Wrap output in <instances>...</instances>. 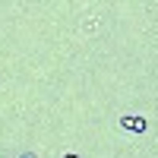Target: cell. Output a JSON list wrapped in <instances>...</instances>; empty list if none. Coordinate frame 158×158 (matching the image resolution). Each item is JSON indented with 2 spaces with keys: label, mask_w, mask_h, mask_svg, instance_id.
<instances>
[{
  "label": "cell",
  "mask_w": 158,
  "mask_h": 158,
  "mask_svg": "<svg viewBox=\"0 0 158 158\" xmlns=\"http://www.w3.org/2000/svg\"><path fill=\"white\" fill-rule=\"evenodd\" d=\"M117 127H120V130H127V133H139V136H142V133L149 130V120H146L142 114H120Z\"/></svg>",
  "instance_id": "cell-1"
},
{
  "label": "cell",
  "mask_w": 158,
  "mask_h": 158,
  "mask_svg": "<svg viewBox=\"0 0 158 158\" xmlns=\"http://www.w3.org/2000/svg\"><path fill=\"white\" fill-rule=\"evenodd\" d=\"M19 158H38V155H35V152H22Z\"/></svg>",
  "instance_id": "cell-2"
},
{
  "label": "cell",
  "mask_w": 158,
  "mask_h": 158,
  "mask_svg": "<svg viewBox=\"0 0 158 158\" xmlns=\"http://www.w3.org/2000/svg\"><path fill=\"white\" fill-rule=\"evenodd\" d=\"M63 158H82V155H76V152H67V155H63Z\"/></svg>",
  "instance_id": "cell-3"
}]
</instances>
